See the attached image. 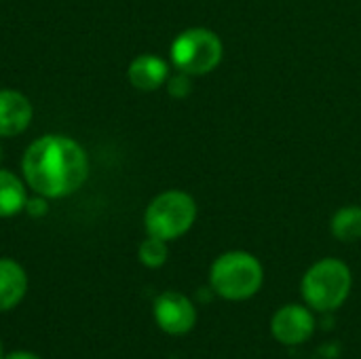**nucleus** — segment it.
Returning a JSON list of instances; mask_svg holds the SVG:
<instances>
[{
  "label": "nucleus",
  "instance_id": "4",
  "mask_svg": "<svg viewBox=\"0 0 361 359\" xmlns=\"http://www.w3.org/2000/svg\"><path fill=\"white\" fill-rule=\"evenodd\" d=\"M197 220V203L184 190H167L150 201L144 214V226L150 237L173 241L186 235Z\"/></svg>",
  "mask_w": 361,
  "mask_h": 359
},
{
  "label": "nucleus",
  "instance_id": "6",
  "mask_svg": "<svg viewBox=\"0 0 361 359\" xmlns=\"http://www.w3.org/2000/svg\"><path fill=\"white\" fill-rule=\"evenodd\" d=\"M152 315L157 326L169 336H184L197 324V309L188 296L182 292H163L152 305Z\"/></svg>",
  "mask_w": 361,
  "mask_h": 359
},
{
  "label": "nucleus",
  "instance_id": "15",
  "mask_svg": "<svg viewBox=\"0 0 361 359\" xmlns=\"http://www.w3.org/2000/svg\"><path fill=\"white\" fill-rule=\"evenodd\" d=\"M25 212H27V216H32V218H42V216H47V212H49V199L42 197V195H36L34 199H27Z\"/></svg>",
  "mask_w": 361,
  "mask_h": 359
},
{
  "label": "nucleus",
  "instance_id": "2",
  "mask_svg": "<svg viewBox=\"0 0 361 359\" xmlns=\"http://www.w3.org/2000/svg\"><path fill=\"white\" fill-rule=\"evenodd\" d=\"M264 281V269L260 260L247 252H226L218 256L209 269V286L224 300H247Z\"/></svg>",
  "mask_w": 361,
  "mask_h": 359
},
{
  "label": "nucleus",
  "instance_id": "3",
  "mask_svg": "<svg viewBox=\"0 0 361 359\" xmlns=\"http://www.w3.org/2000/svg\"><path fill=\"white\" fill-rule=\"evenodd\" d=\"M351 286L353 277L349 267L338 258H324L305 273L300 292L313 311L330 313L349 298Z\"/></svg>",
  "mask_w": 361,
  "mask_h": 359
},
{
  "label": "nucleus",
  "instance_id": "18",
  "mask_svg": "<svg viewBox=\"0 0 361 359\" xmlns=\"http://www.w3.org/2000/svg\"><path fill=\"white\" fill-rule=\"evenodd\" d=\"M0 161H2V146H0Z\"/></svg>",
  "mask_w": 361,
  "mask_h": 359
},
{
  "label": "nucleus",
  "instance_id": "16",
  "mask_svg": "<svg viewBox=\"0 0 361 359\" xmlns=\"http://www.w3.org/2000/svg\"><path fill=\"white\" fill-rule=\"evenodd\" d=\"M2 359H42L40 355H36V353H30V351H11V353H6Z\"/></svg>",
  "mask_w": 361,
  "mask_h": 359
},
{
  "label": "nucleus",
  "instance_id": "1",
  "mask_svg": "<svg viewBox=\"0 0 361 359\" xmlns=\"http://www.w3.org/2000/svg\"><path fill=\"white\" fill-rule=\"evenodd\" d=\"M25 184L47 199L76 193L89 176L85 148L66 135H42L25 148L21 161Z\"/></svg>",
  "mask_w": 361,
  "mask_h": 359
},
{
  "label": "nucleus",
  "instance_id": "7",
  "mask_svg": "<svg viewBox=\"0 0 361 359\" xmlns=\"http://www.w3.org/2000/svg\"><path fill=\"white\" fill-rule=\"evenodd\" d=\"M315 332V317L302 305H286L271 320V334L277 343L296 347L307 343Z\"/></svg>",
  "mask_w": 361,
  "mask_h": 359
},
{
  "label": "nucleus",
  "instance_id": "14",
  "mask_svg": "<svg viewBox=\"0 0 361 359\" xmlns=\"http://www.w3.org/2000/svg\"><path fill=\"white\" fill-rule=\"evenodd\" d=\"M167 91H169V95H171V97H176V99H182V97L190 95V91H192L190 74H184V72H180V70H178V74H176V76L167 78Z\"/></svg>",
  "mask_w": 361,
  "mask_h": 359
},
{
  "label": "nucleus",
  "instance_id": "17",
  "mask_svg": "<svg viewBox=\"0 0 361 359\" xmlns=\"http://www.w3.org/2000/svg\"><path fill=\"white\" fill-rule=\"evenodd\" d=\"M4 358V351H2V341H0V359Z\"/></svg>",
  "mask_w": 361,
  "mask_h": 359
},
{
  "label": "nucleus",
  "instance_id": "5",
  "mask_svg": "<svg viewBox=\"0 0 361 359\" xmlns=\"http://www.w3.org/2000/svg\"><path fill=\"white\" fill-rule=\"evenodd\" d=\"M171 63L190 76H203L222 61V40L207 28H190L171 42Z\"/></svg>",
  "mask_w": 361,
  "mask_h": 359
},
{
  "label": "nucleus",
  "instance_id": "9",
  "mask_svg": "<svg viewBox=\"0 0 361 359\" xmlns=\"http://www.w3.org/2000/svg\"><path fill=\"white\" fill-rule=\"evenodd\" d=\"M129 83L140 91H157L169 78V66L157 55H140L129 63Z\"/></svg>",
  "mask_w": 361,
  "mask_h": 359
},
{
  "label": "nucleus",
  "instance_id": "13",
  "mask_svg": "<svg viewBox=\"0 0 361 359\" xmlns=\"http://www.w3.org/2000/svg\"><path fill=\"white\" fill-rule=\"evenodd\" d=\"M137 258L148 269H161L167 262V258H169L167 241L148 235V239H144L140 250H137Z\"/></svg>",
  "mask_w": 361,
  "mask_h": 359
},
{
  "label": "nucleus",
  "instance_id": "8",
  "mask_svg": "<svg viewBox=\"0 0 361 359\" xmlns=\"http://www.w3.org/2000/svg\"><path fill=\"white\" fill-rule=\"evenodd\" d=\"M32 104L23 93L13 89L0 91V138L23 133L32 121Z\"/></svg>",
  "mask_w": 361,
  "mask_h": 359
},
{
  "label": "nucleus",
  "instance_id": "11",
  "mask_svg": "<svg viewBox=\"0 0 361 359\" xmlns=\"http://www.w3.org/2000/svg\"><path fill=\"white\" fill-rule=\"evenodd\" d=\"M27 195L23 182L8 169H0V218H11L25 209Z\"/></svg>",
  "mask_w": 361,
  "mask_h": 359
},
{
  "label": "nucleus",
  "instance_id": "10",
  "mask_svg": "<svg viewBox=\"0 0 361 359\" xmlns=\"http://www.w3.org/2000/svg\"><path fill=\"white\" fill-rule=\"evenodd\" d=\"M27 292L23 267L11 258H0V313L15 309Z\"/></svg>",
  "mask_w": 361,
  "mask_h": 359
},
{
  "label": "nucleus",
  "instance_id": "12",
  "mask_svg": "<svg viewBox=\"0 0 361 359\" xmlns=\"http://www.w3.org/2000/svg\"><path fill=\"white\" fill-rule=\"evenodd\" d=\"M332 235L343 243H353L361 237V207L347 205L338 209L330 222Z\"/></svg>",
  "mask_w": 361,
  "mask_h": 359
}]
</instances>
